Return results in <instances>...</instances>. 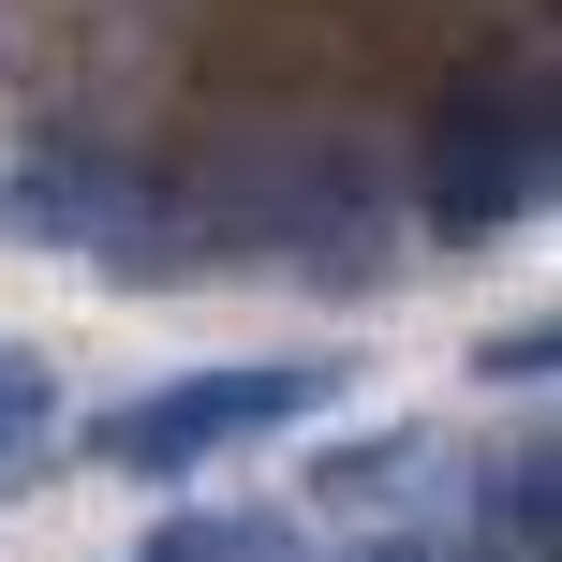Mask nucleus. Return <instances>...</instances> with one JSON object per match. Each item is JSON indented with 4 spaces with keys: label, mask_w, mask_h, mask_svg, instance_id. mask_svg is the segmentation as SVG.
Listing matches in <instances>:
<instances>
[{
    "label": "nucleus",
    "mask_w": 562,
    "mask_h": 562,
    "mask_svg": "<svg viewBox=\"0 0 562 562\" xmlns=\"http://www.w3.org/2000/svg\"><path fill=\"white\" fill-rule=\"evenodd\" d=\"M340 400V356H237V370H178V385H148V400H119V415H89V459L104 474H207V459H237V445H267V429H296V415H326Z\"/></svg>",
    "instance_id": "f257e3e1"
},
{
    "label": "nucleus",
    "mask_w": 562,
    "mask_h": 562,
    "mask_svg": "<svg viewBox=\"0 0 562 562\" xmlns=\"http://www.w3.org/2000/svg\"><path fill=\"white\" fill-rule=\"evenodd\" d=\"M533 207H548V89L533 75H459L429 104V148H415V223L445 252H474V237L533 223Z\"/></svg>",
    "instance_id": "f03ea898"
},
{
    "label": "nucleus",
    "mask_w": 562,
    "mask_h": 562,
    "mask_svg": "<svg viewBox=\"0 0 562 562\" xmlns=\"http://www.w3.org/2000/svg\"><path fill=\"white\" fill-rule=\"evenodd\" d=\"M415 474H429V429H385V445H326V459H311V488H326L340 518H370V504H415Z\"/></svg>",
    "instance_id": "7ed1b4c3"
},
{
    "label": "nucleus",
    "mask_w": 562,
    "mask_h": 562,
    "mask_svg": "<svg viewBox=\"0 0 562 562\" xmlns=\"http://www.w3.org/2000/svg\"><path fill=\"white\" fill-rule=\"evenodd\" d=\"M548 474H562L548 445H518L504 474H488V548H518V562H548Z\"/></svg>",
    "instance_id": "20e7f679"
},
{
    "label": "nucleus",
    "mask_w": 562,
    "mask_h": 562,
    "mask_svg": "<svg viewBox=\"0 0 562 562\" xmlns=\"http://www.w3.org/2000/svg\"><path fill=\"white\" fill-rule=\"evenodd\" d=\"M134 562H281V518H164Z\"/></svg>",
    "instance_id": "39448f33"
},
{
    "label": "nucleus",
    "mask_w": 562,
    "mask_h": 562,
    "mask_svg": "<svg viewBox=\"0 0 562 562\" xmlns=\"http://www.w3.org/2000/svg\"><path fill=\"white\" fill-rule=\"evenodd\" d=\"M45 429H59V370L30 356V340H0V459H30Z\"/></svg>",
    "instance_id": "423d86ee"
},
{
    "label": "nucleus",
    "mask_w": 562,
    "mask_h": 562,
    "mask_svg": "<svg viewBox=\"0 0 562 562\" xmlns=\"http://www.w3.org/2000/svg\"><path fill=\"white\" fill-rule=\"evenodd\" d=\"M474 370H488V385H548V326H504V340H474Z\"/></svg>",
    "instance_id": "0eeeda50"
},
{
    "label": "nucleus",
    "mask_w": 562,
    "mask_h": 562,
    "mask_svg": "<svg viewBox=\"0 0 562 562\" xmlns=\"http://www.w3.org/2000/svg\"><path fill=\"white\" fill-rule=\"evenodd\" d=\"M370 562H459V548H370Z\"/></svg>",
    "instance_id": "6e6552de"
}]
</instances>
